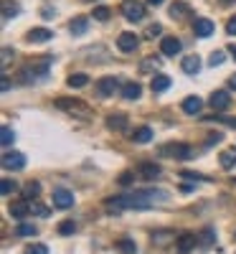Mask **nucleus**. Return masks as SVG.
<instances>
[{
	"instance_id": "f257e3e1",
	"label": "nucleus",
	"mask_w": 236,
	"mask_h": 254,
	"mask_svg": "<svg viewBox=\"0 0 236 254\" xmlns=\"http://www.w3.org/2000/svg\"><path fill=\"white\" fill-rule=\"evenodd\" d=\"M168 201V190H160V188H140L130 196H112L107 198V211L110 214H122L127 208H135V211H145V208H153L155 203H163Z\"/></svg>"
},
{
	"instance_id": "f03ea898",
	"label": "nucleus",
	"mask_w": 236,
	"mask_h": 254,
	"mask_svg": "<svg viewBox=\"0 0 236 254\" xmlns=\"http://www.w3.org/2000/svg\"><path fill=\"white\" fill-rule=\"evenodd\" d=\"M56 107H59L61 112L71 115V117H79V120H92V117H94V112H92L89 104H84V102L76 99V97H59V99H56Z\"/></svg>"
},
{
	"instance_id": "7ed1b4c3",
	"label": "nucleus",
	"mask_w": 236,
	"mask_h": 254,
	"mask_svg": "<svg viewBox=\"0 0 236 254\" xmlns=\"http://www.w3.org/2000/svg\"><path fill=\"white\" fill-rule=\"evenodd\" d=\"M193 150L185 142H168L160 147V158H170V160H190Z\"/></svg>"
},
{
	"instance_id": "20e7f679",
	"label": "nucleus",
	"mask_w": 236,
	"mask_h": 254,
	"mask_svg": "<svg viewBox=\"0 0 236 254\" xmlns=\"http://www.w3.org/2000/svg\"><path fill=\"white\" fill-rule=\"evenodd\" d=\"M122 13H124V18L130 20V23H137V20L145 18V5L137 3V0H124V3H122Z\"/></svg>"
},
{
	"instance_id": "39448f33",
	"label": "nucleus",
	"mask_w": 236,
	"mask_h": 254,
	"mask_svg": "<svg viewBox=\"0 0 236 254\" xmlns=\"http://www.w3.org/2000/svg\"><path fill=\"white\" fill-rule=\"evenodd\" d=\"M119 89V81H117V76H102L99 81H97V94L102 97V99H110V97H115V92Z\"/></svg>"
},
{
	"instance_id": "423d86ee",
	"label": "nucleus",
	"mask_w": 236,
	"mask_h": 254,
	"mask_svg": "<svg viewBox=\"0 0 236 254\" xmlns=\"http://www.w3.org/2000/svg\"><path fill=\"white\" fill-rule=\"evenodd\" d=\"M3 168L5 171H23L26 168V155L23 153H3Z\"/></svg>"
},
{
	"instance_id": "0eeeda50",
	"label": "nucleus",
	"mask_w": 236,
	"mask_h": 254,
	"mask_svg": "<svg viewBox=\"0 0 236 254\" xmlns=\"http://www.w3.org/2000/svg\"><path fill=\"white\" fill-rule=\"evenodd\" d=\"M51 198H54V206L56 208H63V211L74 206V193H71L69 188H56Z\"/></svg>"
},
{
	"instance_id": "6e6552de",
	"label": "nucleus",
	"mask_w": 236,
	"mask_h": 254,
	"mask_svg": "<svg viewBox=\"0 0 236 254\" xmlns=\"http://www.w3.org/2000/svg\"><path fill=\"white\" fill-rule=\"evenodd\" d=\"M8 211H10V216H13V219H18V221H23V219H26V216L31 214V203H28V201H26V196H23V198H18V201H13Z\"/></svg>"
},
{
	"instance_id": "1a4fd4ad",
	"label": "nucleus",
	"mask_w": 236,
	"mask_h": 254,
	"mask_svg": "<svg viewBox=\"0 0 236 254\" xmlns=\"http://www.w3.org/2000/svg\"><path fill=\"white\" fill-rule=\"evenodd\" d=\"M160 165L158 163H140L137 165V176L142 178V181H155V178H160Z\"/></svg>"
},
{
	"instance_id": "9d476101",
	"label": "nucleus",
	"mask_w": 236,
	"mask_h": 254,
	"mask_svg": "<svg viewBox=\"0 0 236 254\" xmlns=\"http://www.w3.org/2000/svg\"><path fill=\"white\" fill-rule=\"evenodd\" d=\"M208 104H211V107L216 110V112H224V110H229V104H231V97H229V92L219 89V92H213V94H211Z\"/></svg>"
},
{
	"instance_id": "9b49d317",
	"label": "nucleus",
	"mask_w": 236,
	"mask_h": 254,
	"mask_svg": "<svg viewBox=\"0 0 236 254\" xmlns=\"http://www.w3.org/2000/svg\"><path fill=\"white\" fill-rule=\"evenodd\" d=\"M137 36L135 33H130V31H124V33H119V38H117V49L119 51H124V54H130V51H135L137 49Z\"/></svg>"
},
{
	"instance_id": "f8f14e48",
	"label": "nucleus",
	"mask_w": 236,
	"mask_h": 254,
	"mask_svg": "<svg viewBox=\"0 0 236 254\" xmlns=\"http://www.w3.org/2000/svg\"><path fill=\"white\" fill-rule=\"evenodd\" d=\"M193 31H196L198 38H208V36H213L216 26H213V20H208V18H196V23H193Z\"/></svg>"
},
{
	"instance_id": "ddd939ff",
	"label": "nucleus",
	"mask_w": 236,
	"mask_h": 254,
	"mask_svg": "<svg viewBox=\"0 0 236 254\" xmlns=\"http://www.w3.org/2000/svg\"><path fill=\"white\" fill-rule=\"evenodd\" d=\"M180 41L176 38V36H165L163 41H160V51H163V56H176V54H180Z\"/></svg>"
},
{
	"instance_id": "4468645a",
	"label": "nucleus",
	"mask_w": 236,
	"mask_h": 254,
	"mask_svg": "<svg viewBox=\"0 0 236 254\" xmlns=\"http://www.w3.org/2000/svg\"><path fill=\"white\" fill-rule=\"evenodd\" d=\"M196 244H198V237H196V234H188V231L176 239V247H178V252H180V254H188Z\"/></svg>"
},
{
	"instance_id": "2eb2a0df",
	"label": "nucleus",
	"mask_w": 236,
	"mask_h": 254,
	"mask_svg": "<svg viewBox=\"0 0 236 254\" xmlns=\"http://www.w3.org/2000/svg\"><path fill=\"white\" fill-rule=\"evenodd\" d=\"M51 31L49 28H31L28 31V36H26V41L28 44H46V41H51Z\"/></svg>"
},
{
	"instance_id": "dca6fc26",
	"label": "nucleus",
	"mask_w": 236,
	"mask_h": 254,
	"mask_svg": "<svg viewBox=\"0 0 236 254\" xmlns=\"http://www.w3.org/2000/svg\"><path fill=\"white\" fill-rule=\"evenodd\" d=\"M180 69H183L185 74H190V76H196V74L201 71V59H198V56H183Z\"/></svg>"
},
{
	"instance_id": "f3484780",
	"label": "nucleus",
	"mask_w": 236,
	"mask_h": 254,
	"mask_svg": "<svg viewBox=\"0 0 236 254\" xmlns=\"http://www.w3.org/2000/svg\"><path fill=\"white\" fill-rule=\"evenodd\" d=\"M107 127L115 130V132H122V130H127V117L122 112H112L110 117H107Z\"/></svg>"
},
{
	"instance_id": "a211bd4d",
	"label": "nucleus",
	"mask_w": 236,
	"mask_h": 254,
	"mask_svg": "<svg viewBox=\"0 0 236 254\" xmlns=\"http://www.w3.org/2000/svg\"><path fill=\"white\" fill-rule=\"evenodd\" d=\"M87 28H89V18L87 15H76L71 23H69V31L74 36H84V33H87Z\"/></svg>"
},
{
	"instance_id": "6ab92c4d",
	"label": "nucleus",
	"mask_w": 236,
	"mask_h": 254,
	"mask_svg": "<svg viewBox=\"0 0 236 254\" xmlns=\"http://www.w3.org/2000/svg\"><path fill=\"white\" fill-rule=\"evenodd\" d=\"M201 107H203V99L201 97H185L183 99V112L185 115H198Z\"/></svg>"
},
{
	"instance_id": "aec40b11",
	"label": "nucleus",
	"mask_w": 236,
	"mask_h": 254,
	"mask_svg": "<svg viewBox=\"0 0 236 254\" xmlns=\"http://www.w3.org/2000/svg\"><path fill=\"white\" fill-rule=\"evenodd\" d=\"M122 97L124 99H140L142 97V87L137 81H127V84H122Z\"/></svg>"
},
{
	"instance_id": "412c9836",
	"label": "nucleus",
	"mask_w": 236,
	"mask_h": 254,
	"mask_svg": "<svg viewBox=\"0 0 236 254\" xmlns=\"http://www.w3.org/2000/svg\"><path fill=\"white\" fill-rule=\"evenodd\" d=\"M234 165H236V145L221 153V168H224V171H231Z\"/></svg>"
},
{
	"instance_id": "4be33fe9",
	"label": "nucleus",
	"mask_w": 236,
	"mask_h": 254,
	"mask_svg": "<svg viewBox=\"0 0 236 254\" xmlns=\"http://www.w3.org/2000/svg\"><path fill=\"white\" fill-rule=\"evenodd\" d=\"M132 140L137 145H147L150 140H153V130H150V127H137V130L132 132Z\"/></svg>"
},
{
	"instance_id": "5701e85b",
	"label": "nucleus",
	"mask_w": 236,
	"mask_h": 254,
	"mask_svg": "<svg viewBox=\"0 0 236 254\" xmlns=\"http://www.w3.org/2000/svg\"><path fill=\"white\" fill-rule=\"evenodd\" d=\"M170 87V76H165V74H158V76H153V81H150V89L153 92H165Z\"/></svg>"
},
{
	"instance_id": "b1692460",
	"label": "nucleus",
	"mask_w": 236,
	"mask_h": 254,
	"mask_svg": "<svg viewBox=\"0 0 236 254\" xmlns=\"http://www.w3.org/2000/svg\"><path fill=\"white\" fill-rule=\"evenodd\" d=\"M66 84H69L71 89H84V87L89 84V76H87V74H71V76L66 79Z\"/></svg>"
},
{
	"instance_id": "393cba45",
	"label": "nucleus",
	"mask_w": 236,
	"mask_h": 254,
	"mask_svg": "<svg viewBox=\"0 0 236 254\" xmlns=\"http://www.w3.org/2000/svg\"><path fill=\"white\" fill-rule=\"evenodd\" d=\"M36 234H38V229L33 224H23V221H20L15 226V237H36Z\"/></svg>"
},
{
	"instance_id": "a878e982",
	"label": "nucleus",
	"mask_w": 236,
	"mask_h": 254,
	"mask_svg": "<svg viewBox=\"0 0 236 254\" xmlns=\"http://www.w3.org/2000/svg\"><path fill=\"white\" fill-rule=\"evenodd\" d=\"M0 142H3V147H10L15 142V132L10 130L8 125H3V130H0Z\"/></svg>"
},
{
	"instance_id": "bb28decb",
	"label": "nucleus",
	"mask_w": 236,
	"mask_h": 254,
	"mask_svg": "<svg viewBox=\"0 0 236 254\" xmlns=\"http://www.w3.org/2000/svg\"><path fill=\"white\" fill-rule=\"evenodd\" d=\"M170 239H176V234H173V231H155V234H153V244H158V247L168 244Z\"/></svg>"
},
{
	"instance_id": "cd10ccee",
	"label": "nucleus",
	"mask_w": 236,
	"mask_h": 254,
	"mask_svg": "<svg viewBox=\"0 0 236 254\" xmlns=\"http://www.w3.org/2000/svg\"><path fill=\"white\" fill-rule=\"evenodd\" d=\"M15 190H18V183L15 181H10V178L0 181V193H3V196H10V193H15Z\"/></svg>"
},
{
	"instance_id": "c85d7f7f",
	"label": "nucleus",
	"mask_w": 236,
	"mask_h": 254,
	"mask_svg": "<svg viewBox=\"0 0 236 254\" xmlns=\"http://www.w3.org/2000/svg\"><path fill=\"white\" fill-rule=\"evenodd\" d=\"M117 249H119L122 254H135V252H137V247H135L132 239H119V242H117Z\"/></svg>"
},
{
	"instance_id": "c756f323",
	"label": "nucleus",
	"mask_w": 236,
	"mask_h": 254,
	"mask_svg": "<svg viewBox=\"0 0 236 254\" xmlns=\"http://www.w3.org/2000/svg\"><path fill=\"white\" fill-rule=\"evenodd\" d=\"M188 13H190V8L185 3H173V5H170V15H173V18H183Z\"/></svg>"
},
{
	"instance_id": "7c9ffc66",
	"label": "nucleus",
	"mask_w": 236,
	"mask_h": 254,
	"mask_svg": "<svg viewBox=\"0 0 236 254\" xmlns=\"http://www.w3.org/2000/svg\"><path fill=\"white\" fill-rule=\"evenodd\" d=\"M38 193H41V183L28 181V183H26V188H23V196H26V198H33V196H38Z\"/></svg>"
},
{
	"instance_id": "2f4dec72",
	"label": "nucleus",
	"mask_w": 236,
	"mask_h": 254,
	"mask_svg": "<svg viewBox=\"0 0 236 254\" xmlns=\"http://www.w3.org/2000/svg\"><path fill=\"white\" fill-rule=\"evenodd\" d=\"M15 15H18V5H10V0H3V18L10 20Z\"/></svg>"
},
{
	"instance_id": "473e14b6",
	"label": "nucleus",
	"mask_w": 236,
	"mask_h": 254,
	"mask_svg": "<svg viewBox=\"0 0 236 254\" xmlns=\"http://www.w3.org/2000/svg\"><path fill=\"white\" fill-rule=\"evenodd\" d=\"M74 231H76V224H74V221H61V224H59V234H63V237L74 234Z\"/></svg>"
},
{
	"instance_id": "72a5a7b5",
	"label": "nucleus",
	"mask_w": 236,
	"mask_h": 254,
	"mask_svg": "<svg viewBox=\"0 0 236 254\" xmlns=\"http://www.w3.org/2000/svg\"><path fill=\"white\" fill-rule=\"evenodd\" d=\"M213 237H216V234H213V229H203L201 234H198V242L208 247V244H213Z\"/></svg>"
},
{
	"instance_id": "f704fd0d",
	"label": "nucleus",
	"mask_w": 236,
	"mask_h": 254,
	"mask_svg": "<svg viewBox=\"0 0 236 254\" xmlns=\"http://www.w3.org/2000/svg\"><path fill=\"white\" fill-rule=\"evenodd\" d=\"M26 254H49V247L46 244H31V247H26Z\"/></svg>"
},
{
	"instance_id": "c9c22d12",
	"label": "nucleus",
	"mask_w": 236,
	"mask_h": 254,
	"mask_svg": "<svg viewBox=\"0 0 236 254\" xmlns=\"http://www.w3.org/2000/svg\"><path fill=\"white\" fill-rule=\"evenodd\" d=\"M94 18H97V20H102V23H104V20H110V8H104V5L94 8Z\"/></svg>"
},
{
	"instance_id": "e433bc0d",
	"label": "nucleus",
	"mask_w": 236,
	"mask_h": 254,
	"mask_svg": "<svg viewBox=\"0 0 236 254\" xmlns=\"http://www.w3.org/2000/svg\"><path fill=\"white\" fill-rule=\"evenodd\" d=\"M224 51H213L211 54V59H208V64H211V66H221V64H224Z\"/></svg>"
},
{
	"instance_id": "4c0bfd02",
	"label": "nucleus",
	"mask_w": 236,
	"mask_h": 254,
	"mask_svg": "<svg viewBox=\"0 0 236 254\" xmlns=\"http://www.w3.org/2000/svg\"><path fill=\"white\" fill-rule=\"evenodd\" d=\"M31 214H36V216H49V208H44L41 203H31Z\"/></svg>"
},
{
	"instance_id": "58836bf2",
	"label": "nucleus",
	"mask_w": 236,
	"mask_h": 254,
	"mask_svg": "<svg viewBox=\"0 0 236 254\" xmlns=\"http://www.w3.org/2000/svg\"><path fill=\"white\" fill-rule=\"evenodd\" d=\"M180 178H188V181H208L206 176H201V173H190V171H183Z\"/></svg>"
},
{
	"instance_id": "ea45409f",
	"label": "nucleus",
	"mask_w": 236,
	"mask_h": 254,
	"mask_svg": "<svg viewBox=\"0 0 236 254\" xmlns=\"http://www.w3.org/2000/svg\"><path fill=\"white\" fill-rule=\"evenodd\" d=\"M226 33H229V36H236V15H234V18H229V23H226Z\"/></svg>"
},
{
	"instance_id": "a19ab883",
	"label": "nucleus",
	"mask_w": 236,
	"mask_h": 254,
	"mask_svg": "<svg viewBox=\"0 0 236 254\" xmlns=\"http://www.w3.org/2000/svg\"><path fill=\"white\" fill-rule=\"evenodd\" d=\"M160 31H163V28H160L158 23H153V26H150V28H147V38H155V36H158Z\"/></svg>"
},
{
	"instance_id": "79ce46f5",
	"label": "nucleus",
	"mask_w": 236,
	"mask_h": 254,
	"mask_svg": "<svg viewBox=\"0 0 236 254\" xmlns=\"http://www.w3.org/2000/svg\"><path fill=\"white\" fill-rule=\"evenodd\" d=\"M132 181H135V176H132V173H122V176H119V183H122V186H130Z\"/></svg>"
},
{
	"instance_id": "37998d69",
	"label": "nucleus",
	"mask_w": 236,
	"mask_h": 254,
	"mask_svg": "<svg viewBox=\"0 0 236 254\" xmlns=\"http://www.w3.org/2000/svg\"><path fill=\"white\" fill-rule=\"evenodd\" d=\"M208 120H219V122H224L229 127H236V120H231V117H208Z\"/></svg>"
},
{
	"instance_id": "c03bdc74",
	"label": "nucleus",
	"mask_w": 236,
	"mask_h": 254,
	"mask_svg": "<svg viewBox=\"0 0 236 254\" xmlns=\"http://www.w3.org/2000/svg\"><path fill=\"white\" fill-rule=\"evenodd\" d=\"M213 142H221V135H219V132H216V135H208L206 145H213Z\"/></svg>"
},
{
	"instance_id": "a18cd8bd",
	"label": "nucleus",
	"mask_w": 236,
	"mask_h": 254,
	"mask_svg": "<svg viewBox=\"0 0 236 254\" xmlns=\"http://www.w3.org/2000/svg\"><path fill=\"white\" fill-rule=\"evenodd\" d=\"M10 56H13V51H10V49H3V66L10 61Z\"/></svg>"
},
{
	"instance_id": "49530a36",
	"label": "nucleus",
	"mask_w": 236,
	"mask_h": 254,
	"mask_svg": "<svg viewBox=\"0 0 236 254\" xmlns=\"http://www.w3.org/2000/svg\"><path fill=\"white\" fill-rule=\"evenodd\" d=\"M0 87H3V92H8V89H10V79H8V76H3V81H0Z\"/></svg>"
},
{
	"instance_id": "de8ad7c7",
	"label": "nucleus",
	"mask_w": 236,
	"mask_h": 254,
	"mask_svg": "<svg viewBox=\"0 0 236 254\" xmlns=\"http://www.w3.org/2000/svg\"><path fill=\"white\" fill-rule=\"evenodd\" d=\"M229 89H234V92H236V74L229 79Z\"/></svg>"
},
{
	"instance_id": "09e8293b",
	"label": "nucleus",
	"mask_w": 236,
	"mask_h": 254,
	"mask_svg": "<svg viewBox=\"0 0 236 254\" xmlns=\"http://www.w3.org/2000/svg\"><path fill=\"white\" fill-rule=\"evenodd\" d=\"M147 3H150V5H163L165 0H147Z\"/></svg>"
},
{
	"instance_id": "8fccbe9b",
	"label": "nucleus",
	"mask_w": 236,
	"mask_h": 254,
	"mask_svg": "<svg viewBox=\"0 0 236 254\" xmlns=\"http://www.w3.org/2000/svg\"><path fill=\"white\" fill-rule=\"evenodd\" d=\"M229 51H231V54H234V59H236V46H234V44L229 46Z\"/></svg>"
},
{
	"instance_id": "3c124183",
	"label": "nucleus",
	"mask_w": 236,
	"mask_h": 254,
	"mask_svg": "<svg viewBox=\"0 0 236 254\" xmlns=\"http://www.w3.org/2000/svg\"><path fill=\"white\" fill-rule=\"evenodd\" d=\"M221 3H224V5H231V3H236V0H221Z\"/></svg>"
},
{
	"instance_id": "603ef678",
	"label": "nucleus",
	"mask_w": 236,
	"mask_h": 254,
	"mask_svg": "<svg viewBox=\"0 0 236 254\" xmlns=\"http://www.w3.org/2000/svg\"><path fill=\"white\" fill-rule=\"evenodd\" d=\"M84 3H94V0H84Z\"/></svg>"
}]
</instances>
